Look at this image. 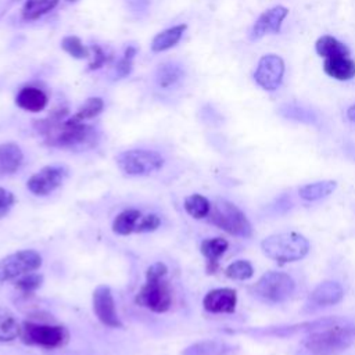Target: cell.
Listing matches in <instances>:
<instances>
[{"instance_id": "cell-1", "label": "cell", "mask_w": 355, "mask_h": 355, "mask_svg": "<svg viewBox=\"0 0 355 355\" xmlns=\"http://www.w3.org/2000/svg\"><path fill=\"white\" fill-rule=\"evenodd\" d=\"M67 108L53 111L47 118L36 121V129L43 135L46 143L58 148L86 150L96 146L98 140L97 130L73 116L65 118Z\"/></svg>"}, {"instance_id": "cell-2", "label": "cell", "mask_w": 355, "mask_h": 355, "mask_svg": "<svg viewBox=\"0 0 355 355\" xmlns=\"http://www.w3.org/2000/svg\"><path fill=\"white\" fill-rule=\"evenodd\" d=\"M355 341V323L329 318L319 327L311 330L304 347L313 355H338Z\"/></svg>"}, {"instance_id": "cell-3", "label": "cell", "mask_w": 355, "mask_h": 355, "mask_svg": "<svg viewBox=\"0 0 355 355\" xmlns=\"http://www.w3.org/2000/svg\"><path fill=\"white\" fill-rule=\"evenodd\" d=\"M168 266L158 261L146 269V282L135 297V302L154 313H165L172 305V290L166 280Z\"/></svg>"}, {"instance_id": "cell-4", "label": "cell", "mask_w": 355, "mask_h": 355, "mask_svg": "<svg viewBox=\"0 0 355 355\" xmlns=\"http://www.w3.org/2000/svg\"><path fill=\"white\" fill-rule=\"evenodd\" d=\"M261 248L268 258L287 263L302 259L309 252V241L297 232H282L265 237Z\"/></svg>"}, {"instance_id": "cell-5", "label": "cell", "mask_w": 355, "mask_h": 355, "mask_svg": "<svg viewBox=\"0 0 355 355\" xmlns=\"http://www.w3.org/2000/svg\"><path fill=\"white\" fill-rule=\"evenodd\" d=\"M209 222L226 233L237 237H250L252 226L245 214L233 202L219 198L211 205Z\"/></svg>"}, {"instance_id": "cell-6", "label": "cell", "mask_w": 355, "mask_h": 355, "mask_svg": "<svg viewBox=\"0 0 355 355\" xmlns=\"http://www.w3.org/2000/svg\"><path fill=\"white\" fill-rule=\"evenodd\" d=\"M294 288L295 282L290 275L284 272L269 270L257 280L251 288V293L262 302L280 304L294 293Z\"/></svg>"}, {"instance_id": "cell-7", "label": "cell", "mask_w": 355, "mask_h": 355, "mask_svg": "<svg viewBox=\"0 0 355 355\" xmlns=\"http://www.w3.org/2000/svg\"><path fill=\"white\" fill-rule=\"evenodd\" d=\"M19 338L26 345L54 349L64 347L69 338V334L68 330L61 324L24 322L21 324Z\"/></svg>"}, {"instance_id": "cell-8", "label": "cell", "mask_w": 355, "mask_h": 355, "mask_svg": "<svg viewBox=\"0 0 355 355\" xmlns=\"http://www.w3.org/2000/svg\"><path fill=\"white\" fill-rule=\"evenodd\" d=\"M165 164L164 157L153 150L133 148L116 155L118 168L129 176H146L159 171Z\"/></svg>"}, {"instance_id": "cell-9", "label": "cell", "mask_w": 355, "mask_h": 355, "mask_svg": "<svg viewBox=\"0 0 355 355\" xmlns=\"http://www.w3.org/2000/svg\"><path fill=\"white\" fill-rule=\"evenodd\" d=\"M42 255L36 250H21L0 259V283L14 280L42 266Z\"/></svg>"}, {"instance_id": "cell-10", "label": "cell", "mask_w": 355, "mask_h": 355, "mask_svg": "<svg viewBox=\"0 0 355 355\" xmlns=\"http://www.w3.org/2000/svg\"><path fill=\"white\" fill-rule=\"evenodd\" d=\"M284 61L277 54L262 55L254 72V80L266 92H275L283 80Z\"/></svg>"}, {"instance_id": "cell-11", "label": "cell", "mask_w": 355, "mask_h": 355, "mask_svg": "<svg viewBox=\"0 0 355 355\" xmlns=\"http://www.w3.org/2000/svg\"><path fill=\"white\" fill-rule=\"evenodd\" d=\"M92 302H93V312H94L96 318L104 326L112 327V329L122 327V322L116 312L115 300H114L112 291L108 286H105V284L97 286L93 291Z\"/></svg>"}, {"instance_id": "cell-12", "label": "cell", "mask_w": 355, "mask_h": 355, "mask_svg": "<svg viewBox=\"0 0 355 355\" xmlns=\"http://www.w3.org/2000/svg\"><path fill=\"white\" fill-rule=\"evenodd\" d=\"M65 175H67V169L64 166L49 165L42 168L36 173H33L28 179L26 187L32 194L44 197L61 186Z\"/></svg>"}, {"instance_id": "cell-13", "label": "cell", "mask_w": 355, "mask_h": 355, "mask_svg": "<svg viewBox=\"0 0 355 355\" xmlns=\"http://www.w3.org/2000/svg\"><path fill=\"white\" fill-rule=\"evenodd\" d=\"M288 15V8L284 6H275L265 10L254 22L250 31L251 40H259L268 33H279L284 18Z\"/></svg>"}, {"instance_id": "cell-14", "label": "cell", "mask_w": 355, "mask_h": 355, "mask_svg": "<svg viewBox=\"0 0 355 355\" xmlns=\"http://www.w3.org/2000/svg\"><path fill=\"white\" fill-rule=\"evenodd\" d=\"M344 297V290L341 284L336 280H326L319 283L308 297V306L311 309L315 308H326L338 304Z\"/></svg>"}, {"instance_id": "cell-15", "label": "cell", "mask_w": 355, "mask_h": 355, "mask_svg": "<svg viewBox=\"0 0 355 355\" xmlns=\"http://www.w3.org/2000/svg\"><path fill=\"white\" fill-rule=\"evenodd\" d=\"M237 305V293L233 288L222 287L208 291L202 300V306L209 313H233Z\"/></svg>"}, {"instance_id": "cell-16", "label": "cell", "mask_w": 355, "mask_h": 355, "mask_svg": "<svg viewBox=\"0 0 355 355\" xmlns=\"http://www.w3.org/2000/svg\"><path fill=\"white\" fill-rule=\"evenodd\" d=\"M323 71L336 80H351L355 78V60L351 54H338L324 58Z\"/></svg>"}, {"instance_id": "cell-17", "label": "cell", "mask_w": 355, "mask_h": 355, "mask_svg": "<svg viewBox=\"0 0 355 355\" xmlns=\"http://www.w3.org/2000/svg\"><path fill=\"white\" fill-rule=\"evenodd\" d=\"M47 101H49L47 94L42 89L35 86L22 87L15 97L17 105L29 112L43 111L47 105Z\"/></svg>"}, {"instance_id": "cell-18", "label": "cell", "mask_w": 355, "mask_h": 355, "mask_svg": "<svg viewBox=\"0 0 355 355\" xmlns=\"http://www.w3.org/2000/svg\"><path fill=\"white\" fill-rule=\"evenodd\" d=\"M24 162V153L15 143L0 144V176L15 173Z\"/></svg>"}, {"instance_id": "cell-19", "label": "cell", "mask_w": 355, "mask_h": 355, "mask_svg": "<svg viewBox=\"0 0 355 355\" xmlns=\"http://www.w3.org/2000/svg\"><path fill=\"white\" fill-rule=\"evenodd\" d=\"M227 248L229 243L223 237H211L201 241L200 251L207 259V270L209 273H214L218 269V262Z\"/></svg>"}, {"instance_id": "cell-20", "label": "cell", "mask_w": 355, "mask_h": 355, "mask_svg": "<svg viewBox=\"0 0 355 355\" xmlns=\"http://www.w3.org/2000/svg\"><path fill=\"white\" fill-rule=\"evenodd\" d=\"M236 347L219 340H204L187 347L182 355H229Z\"/></svg>"}, {"instance_id": "cell-21", "label": "cell", "mask_w": 355, "mask_h": 355, "mask_svg": "<svg viewBox=\"0 0 355 355\" xmlns=\"http://www.w3.org/2000/svg\"><path fill=\"white\" fill-rule=\"evenodd\" d=\"M141 216L143 214L136 208L123 209L112 220V232L118 236H128L130 233H136Z\"/></svg>"}, {"instance_id": "cell-22", "label": "cell", "mask_w": 355, "mask_h": 355, "mask_svg": "<svg viewBox=\"0 0 355 355\" xmlns=\"http://www.w3.org/2000/svg\"><path fill=\"white\" fill-rule=\"evenodd\" d=\"M186 28H187L186 24H179V25H175L172 28H168V29L157 33L151 42V50L155 53H161V51L172 49L173 46H176L179 43Z\"/></svg>"}, {"instance_id": "cell-23", "label": "cell", "mask_w": 355, "mask_h": 355, "mask_svg": "<svg viewBox=\"0 0 355 355\" xmlns=\"http://www.w3.org/2000/svg\"><path fill=\"white\" fill-rule=\"evenodd\" d=\"M337 187V182L334 180H320L309 184H304L298 189V194L301 198L306 201H316L330 196Z\"/></svg>"}, {"instance_id": "cell-24", "label": "cell", "mask_w": 355, "mask_h": 355, "mask_svg": "<svg viewBox=\"0 0 355 355\" xmlns=\"http://www.w3.org/2000/svg\"><path fill=\"white\" fill-rule=\"evenodd\" d=\"M315 50L323 58L338 55V54H351L349 49L343 42H340L338 39L330 35L320 36L315 43Z\"/></svg>"}, {"instance_id": "cell-25", "label": "cell", "mask_w": 355, "mask_h": 355, "mask_svg": "<svg viewBox=\"0 0 355 355\" xmlns=\"http://www.w3.org/2000/svg\"><path fill=\"white\" fill-rule=\"evenodd\" d=\"M60 0H26L22 7V18L25 21H35L51 11Z\"/></svg>"}, {"instance_id": "cell-26", "label": "cell", "mask_w": 355, "mask_h": 355, "mask_svg": "<svg viewBox=\"0 0 355 355\" xmlns=\"http://www.w3.org/2000/svg\"><path fill=\"white\" fill-rule=\"evenodd\" d=\"M184 209L190 216L196 219H202L209 215L211 202L207 197L201 194H191L184 198Z\"/></svg>"}, {"instance_id": "cell-27", "label": "cell", "mask_w": 355, "mask_h": 355, "mask_svg": "<svg viewBox=\"0 0 355 355\" xmlns=\"http://www.w3.org/2000/svg\"><path fill=\"white\" fill-rule=\"evenodd\" d=\"M21 324L11 315L0 313V343H8L19 337Z\"/></svg>"}, {"instance_id": "cell-28", "label": "cell", "mask_w": 355, "mask_h": 355, "mask_svg": "<svg viewBox=\"0 0 355 355\" xmlns=\"http://www.w3.org/2000/svg\"><path fill=\"white\" fill-rule=\"evenodd\" d=\"M103 108L104 101L100 97H90L83 103L82 107H79V110L72 116L80 122H85L87 119L97 116L103 111Z\"/></svg>"}, {"instance_id": "cell-29", "label": "cell", "mask_w": 355, "mask_h": 355, "mask_svg": "<svg viewBox=\"0 0 355 355\" xmlns=\"http://www.w3.org/2000/svg\"><path fill=\"white\" fill-rule=\"evenodd\" d=\"M182 78V71L179 67L172 64L159 65L157 71V83L162 89H168L175 85Z\"/></svg>"}, {"instance_id": "cell-30", "label": "cell", "mask_w": 355, "mask_h": 355, "mask_svg": "<svg viewBox=\"0 0 355 355\" xmlns=\"http://www.w3.org/2000/svg\"><path fill=\"white\" fill-rule=\"evenodd\" d=\"M225 275L233 280H247V279L252 277L254 268H252L251 262H248L245 259H239V261L232 262L226 268Z\"/></svg>"}, {"instance_id": "cell-31", "label": "cell", "mask_w": 355, "mask_h": 355, "mask_svg": "<svg viewBox=\"0 0 355 355\" xmlns=\"http://www.w3.org/2000/svg\"><path fill=\"white\" fill-rule=\"evenodd\" d=\"M61 47L73 58H87L90 57V50L80 42L78 36H65L61 42Z\"/></svg>"}, {"instance_id": "cell-32", "label": "cell", "mask_w": 355, "mask_h": 355, "mask_svg": "<svg viewBox=\"0 0 355 355\" xmlns=\"http://www.w3.org/2000/svg\"><path fill=\"white\" fill-rule=\"evenodd\" d=\"M42 283H43V276L40 273L31 272L21 276L15 282V288L24 294H32L42 286Z\"/></svg>"}, {"instance_id": "cell-33", "label": "cell", "mask_w": 355, "mask_h": 355, "mask_svg": "<svg viewBox=\"0 0 355 355\" xmlns=\"http://www.w3.org/2000/svg\"><path fill=\"white\" fill-rule=\"evenodd\" d=\"M280 114L286 118L290 119H295L300 122H306V123H313L316 121V118L313 116V114L308 110H304L301 107L297 105H284L280 108Z\"/></svg>"}, {"instance_id": "cell-34", "label": "cell", "mask_w": 355, "mask_h": 355, "mask_svg": "<svg viewBox=\"0 0 355 355\" xmlns=\"http://www.w3.org/2000/svg\"><path fill=\"white\" fill-rule=\"evenodd\" d=\"M135 54H136V49L133 46H129L125 50L123 57L115 65V78L116 79L125 78V76H128L130 73V71H132V61H133Z\"/></svg>"}, {"instance_id": "cell-35", "label": "cell", "mask_w": 355, "mask_h": 355, "mask_svg": "<svg viewBox=\"0 0 355 355\" xmlns=\"http://www.w3.org/2000/svg\"><path fill=\"white\" fill-rule=\"evenodd\" d=\"M161 225V219L158 215L155 214H147V215H143L139 225H137V229H136V233H147V232H154L158 229V226Z\"/></svg>"}, {"instance_id": "cell-36", "label": "cell", "mask_w": 355, "mask_h": 355, "mask_svg": "<svg viewBox=\"0 0 355 355\" xmlns=\"http://www.w3.org/2000/svg\"><path fill=\"white\" fill-rule=\"evenodd\" d=\"M14 202H15V196L10 190L0 187V219L10 212Z\"/></svg>"}, {"instance_id": "cell-37", "label": "cell", "mask_w": 355, "mask_h": 355, "mask_svg": "<svg viewBox=\"0 0 355 355\" xmlns=\"http://www.w3.org/2000/svg\"><path fill=\"white\" fill-rule=\"evenodd\" d=\"M92 51H93V61L89 64V69L90 71L98 69L100 67H103L108 61V55L105 54V51L100 46L94 44L92 47Z\"/></svg>"}, {"instance_id": "cell-38", "label": "cell", "mask_w": 355, "mask_h": 355, "mask_svg": "<svg viewBox=\"0 0 355 355\" xmlns=\"http://www.w3.org/2000/svg\"><path fill=\"white\" fill-rule=\"evenodd\" d=\"M347 118L355 125V104H352V105L347 110Z\"/></svg>"}, {"instance_id": "cell-39", "label": "cell", "mask_w": 355, "mask_h": 355, "mask_svg": "<svg viewBox=\"0 0 355 355\" xmlns=\"http://www.w3.org/2000/svg\"><path fill=\"white\" fill-rule=\"evenodd\" d=\"M67 1H75V0H67Z\"/></svg>"}]
</instances>
